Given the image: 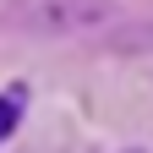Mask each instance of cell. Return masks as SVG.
<instances>
[{
	"label": "cell",
	"instance_id": "1",
	"mask_svg": "<svg viewBox=\"0 0 153 153\" xmlns=\"http://www.w3.org/2000/svg\"><path fill=\"white\" fill-rule=\"evenodd\" d=\"M22 22L33 33H76V27H93L115 11L109 0H22Z\"/></svg>",
	"mask_w": 153,
	"mask_h": 153
},
{
	"label": "cell",
	"instance_id": "2",
	"mask_svg": "<svg viewBox=\"0 0 153 153\" xmlns=\"http://www.w3.org/2000/svg\"><path fill=\"white\" fill-rule=\"evenodd\" d=\"M22 115H27V82H6L0 88V142L22 126Z\"/></svg>",
	"mask_w": 153,
	"mask_h": 153
},
{
	"label": "cell",
	"instance_id": "3",
	"mask_svg": "<svg viewBox=\"0 0 153 153\" xmlns=\"http://www.w3.org/2000/svg\"><path fill=\"white\" fill-rule=\"evenodd\" d=\"M126 153H142V148H126Z\"/></svg>",
	"mask_w": 153,
	"mask_h": 153
}]
</instances>
